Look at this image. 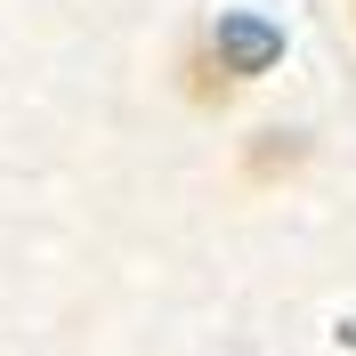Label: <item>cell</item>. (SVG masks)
<instances>
[{"label": "cell", "mask_w": 356, "mask_h": 356, "mask_svg": "<svg viewBox=\"0 0 356 356\" xmlns=\"http://www.w3.org/2000/svg\"><path fill=\"white\" fill-rule=\"evenodd\" d=\"M284 57V33L267 17H219V33H211V65L219 73H267Z\"/></svg>", "instance_id": "1"}]
</instances>
